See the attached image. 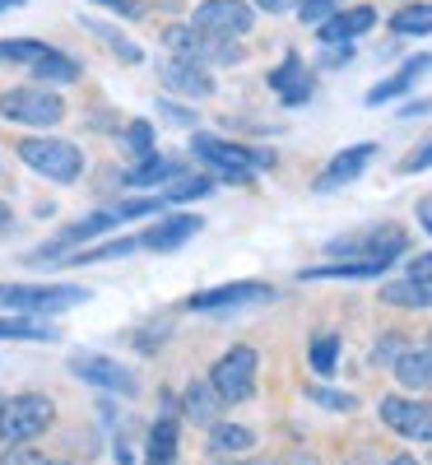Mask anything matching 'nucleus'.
Here are the masks:
<instances>
[{
  "instance_id": "obj_26",
  "label": "nucleus",
  "mask_w": 432,
  "mask_h": 465,
  "mask_svg": "<svg viewBox=\"0 0 432 465\" xmlns=\"http://www.w3.org/2000/svg\"><path fill=\"white\" fill-rule=\"evenodd\" d=\"M390 28L405 33V37H423V33H432V0H423V5H405V10H396Z\"/></svg>"
},
{
  "instance_id": "obj_35",
  "label": "nucleus",
  "mask_w": 432,
  "mask_h": 465,
  "mask_svg": "<svg viewBox=\"0 0 432 465\" xmlns=\"http://www.w3.org/2000/svg\"><path fill=\"white\" fill-rule=\"evenodd\" d=\"M317 405H326V410H353V396L349 391H326V386H311L307 391Z\"/></svg>"
},
{
  "instance_id": "obj_39",
  "label": "nucleus",
  "mask_w": 432,
  "mask_h": 465,
  "mask_svg": "<svg viewBox=\"0 0 432 465\" xmlns=\"http://www.w3.org/2000/svg\"><path fill=\"white\" fill-rule=\"evenodd\" d=\"M98 5H107V10H116V15H126V19H135V15H140L135 0H98Z\"/></svg>"
},
{
  "instance_id": "obj_20",
  "label": "nucleus",
  "mask_w": 432,
  "mask_h": 465,
  "mask_svg": "<svg viewBox=\"0 0 432 465\" xmlns=\"http://www.w3.org/2000/svg\"><path fill=\"white\" fill-rule=\"evenodd\" d=\"M390 368H396V377L405 386H432V344L427 349H405Z\"/></svg>"
},
{
  "instance_id": "obj_28",
  "label": "nucleus",
  "mask_w": 432,
  "mask_h": 465,
  "mask_svg": "<svg viewBox=\"0 0 432 465\" xmlns=\"http://www.w3.org/2000/svg\"><path fill=\"white\" fill-rule=\"evenodd\" d=\"M214 177H195V173H177L168 182V201H195V196H210Z\"/></svg>"
},
{
  "instance_id": "obj_38",
  "label": "nucleus",
  "mask_w": 432,
  "mask_h": 465,
  "mask_svg": "<svg viewBox=\"0 0 432 465\" xmlns=\"http://www.w3.org/2000/svg\"><path fill=\"white\" fill-rule=\"evenodd\" d=\"M418 168H432V140H427L423 149H414L409 159L400 163V173H418Z\"/></svg>"
},
{
  "instance_id": "obj_2",
  "label": "nucleus",
  "mask_w": 432,
  "mask_h": 465,
  "mask_svg": "<svg viewBox=\"0 0 432 465\" xmlns=\"http://www.w3.org/2000/svg\"><path fill=\"white\" fill-rule=\"evenodd\" d=\"M56 405L47 396H15L0 405V438L5 442H33L52 429Z\"/></svg>"
},
{
  "instance_id": "obj_21",
  "label": "nucleus",
  "mask_w": 432,
  "mask_h": 465,
  "mask_svg": "<svg viewBox=\"0 0 432 465\" xmlns=\"http://www.w3.org/2000/svg\"><path fill=\"white\" fill-rule=\"evenodd\" d=\"M219 410H223V401L210 381H195L186 391V419L191 423H219Z\"/></svg>"
},
{
  "instance_id": "obj_13",
  "label": "nucleus",
  "mask_w": 432,
  "mask_h": 465,
  "mask_svg": "<svg viewBox=\"0 0 432 465\" xmlns=\"http://www.w3.org/2000/svg\"><path fill=\"white\" fill-rule=\"evenodd\" d=\"M159 80H163L172 94H182V98H210V94H214L210 74L195 65V61H182V56H172V61L159 65Z\"/></svg>"
},
{
  "instance_id": "obj_24",
  "label": "nucleus",
  "mask_w": 432,
  "mask_h": 465,
  "mask_svg": "<svg viewBox=\"0 0 432 465\" xmlns=\"http://www.w3.org/2000/svg\"><path fill=\"white\" fill-rule=\"evenodd\" d=\"M381 261H344V265H321V270H307V280H372L381 275Z\"/></svg>"
},
{
  "instance_id": "obj_33",
  "label": "nucleus",
  "mask_w": 432,
  "mask_h": 465,
  "mask_svg": "<svg viewBox=\"0 0 432 465\" xmlns=\"http://www.w3.org/2000/svg\"><path fill=\"white\" fill-rule=\"evenodd\" d=\"M126 144H131V153L149 159V153H153V126H144V122H131V126H126Z\"/></svg>"
},
{
  "instance_id": "obj_27",
  "label": "nucleus",
  "mask_w": 432,
  "mask_h": 465,
  "mask_svg": "<svg viewBox=\"0 0 432 465\" xmlns=\"http://www.w3.org/2000/svg\"><path fill=\"white\" fill-rule=\"evenodd\" d=\"M210 447L214 451H247V447H256V433L251 429H242V423H210Z\"/></svg>"
},
{
  "instance_id": "obj_11",
  "label": "nucleus",
  "mask_w": 432,
  "mask_h": 465,
  "mask_svg": "<svg viewBox=\"0 0 432 465\" xmlns=\"http://www.w3.org/2000/svg\"><path fill=\"white\" fill-rule=\"evenodd\" d=\"M270 298H274L270 284L242 280V284H223V289H210V293H195L191 312H228V307H251V302H270Z\"/></svg>"
},
{
  "instance_id": "obj_32",
  "label": "nucleus",
  "mask_w": 432,
  "mask_h": 465,
  "mask_svg": "<svg viewBox=\"0 0 432 465\" xmlns=\"http://www.w3.org/2000/svg\"><path fill=\"white\" fill-rule=\"evenodd\" d=\"M335 10H339V0H298V15H302V24H326Z\"/></svg>"
},
{
  "instance_id": "obj_36",
  "label": "nucleus",
  "mask_w": 432,
  "mask_h": 465,
  "mask_svg": "<svg viewBox=\"0 0 432 465\" xmlns=\"http://www.w3.org/2000/svg\"><path fill=\"white\" fill-rule=\"evenodd\" d=\"M84 28H93V33H98V37H103V43H107V47H112V52H116V56H126V61H140V52H135V47H131V43H122V37H116V33H112V28H103V24H84Z\"/></svg>"
},
{
  "instance_id": "obj_10",
  "label": "nucleus",
  "mask_w": 432,
  "mask_h": 465,
  "mask_svg": "<svg viewBox=\"0 0 432 465\" xmlns=\"http://www.w3.org/2000/svg\"><path fill=\"white\" fill-rule=\"evenodd\" d=\"M381 423L396 429L409 442H432V405L423 401H405V396H386L381 401Z\"/></svg>"
},
{
  "instance_id": "obj_45",
  "label": "nucleus",
  "mask_w": 432,
  "mask_h": 465,
  "mask_svg": "<svg viewBox=\"0 0 432 465\" xmlns=\"http://www.w3.org/2000/svg\"><path fill=\"white\" fill-rule=\"evenodd\" d=\"M414 270H432V256H423V261H418V265H414Z\"/></svg>"
},
{
  "instance_id": "obj_23",
  "label": "nucleus",
  "mask_w": 432,
  "mask_h": 465,
  "mask_svg": "<svg viewBox=\"0 0 432 465\" xmlns=\"http://www.w3.org/2000/svg\"><path fill=\"white\" fill-rule=\"evenodd\" d=\"M172 456H177V423L159 419L153 433H149V460L144 465H172Z\"/></svg>"
},
{
  "instance_id": "obj_6",
  "label": "nucleus",
  "mask_w": 432,
  "mask_h": 465,
  "mask_svg": "<svg viewBox=\"0 0 432 465\" xmlns=\"http://www.w3.org/2000/svg\"><path fill=\"white\" fill-rule=\"evenodd\" d=\"M405 247H409V238H405V228H396V223L368 228V232H349V238L330 242L335 256H358V261H381V265H390Z\"/></svg>"
},
{
  "instance_id": "obj_30",
  "label": "nucleus",
  "mask_w": 432,
  "mask_h": 465,
  "mask_svg": "<svg viewBox=\"0 0 432 465\" xmlns=\"http://www.w3.org/2000/svg\"><path fill=\"white\" fill-rule=\"evenodd\" d=\"M311 368L321 377H330L339 368V335H317L311 340Z\"/></svg>"
},
{
  "instance_id": "obj_7",
  "label": "nucleus",
  "mask_w": 432,
  "mask_h": 465,
  "mask_svg": "<svg viewBox=\"0 0 432 465\" xmlns=\"http://www.w3.org/2000/svg\"><path fill=\"white\" fill-rule=\"evenodd\" d=\"M0 116H10L19 126H56L65 107L47 89H10V94H0Z\"/></svg>"
},
{
  "instance_id": "obj_31",
  "label": "nucleus",
  "mask_w": 432,
  "mask_h": 465,
  "mask_svg": "<svg viewBox=\"0 0 432 465\" xmlns=\"http://www.w3.org/2000/svg\"><path fill=\"white\" fill-rule=\"evenodd\" d=\"M43 52H47V43H28V37H15V43H0V61H24V65H33Z\"/></svg>"
},
{
  "instance_id": "obj_1",
  "label": "nucleus",
  "mask_w": 432,
  "mask_h": 465,
  "mask_svg": "<svg viewBox=\"0 0 432 465\" xmlns=\"http://www.w3.org/2000/svg\"><path fill=\"white\" fill-rule=\"evenodd\" d=\"M19 159L37 177H52V182H80V173H84V153L70 140H24Z\"/></svg>"
},
{
  "instance_id": "obj_4",
  "label": "nucleus",
  "mask_w": 432,
  "mask_h": 465,
  "mask_svg": "<svg viewBox=\"0 0 432 465\" xmlns=\"http://www.w3.org/2000/svg\"><path fill=\"white\" fill-rule=\"evenodd\" d=\"M195 153H201L205 163H214L223 182H251V173H256V168L274 163L270 153L242 149V144H232V140H214V135H195Z\"/></svg>"
},
{
  "instance_id": "obj_18",
  "label": "nucleus",
  "mask_w": 432,
  "mask_h": 465,
  "mask_svg": "<svg viewBox=\"0 0 432 465\" xmlns=\"http://www.w3.org/2000/svg\"><path fill=\"white\" fill-rule=\"evenodd\" d=\"M270 89L280 94L289 107H302V103L311 98V74H307V65H302L298 56H289L280 70L270 74Z\"/></svg>"
},
{
  "instance_id": "obj_15",
  "label": "nucleus",
  "mask_w": 432,
  "mask_h": 465,
  "mask_svg": "<svg viewBox=\"0 0 432 465\" xmlns=\"http://www.w3.org/2000/svg\"><path fill=\"white\" fill-rule=\"evenodd\" d=\"M372 24H377L372 5H353V10H335L317 33H321V43H353V37H363Z\"/></svg>"
},
{
  "instance_id": "obj_9",
  "label": "nucleus",
  "mask_w": 432,
  "mask_h": 465,
  "mask_svg": "<svg viewBox=\"0 0 432 465\" xmlns=\"http://www.w3.org/2000/svg\"><path fill=\"white\" fill-rule=\"evenodd\" d=\"M191 28H201L210 37H228V43H238V37L251 28V5L247 0H205L201 10H195Z\"/></svg>"
},
{
  "instance_id": "obj_14",
  "label": "nucleus",
  "mask_w": 432,
  "mask_h": 465,
  "mask_svg": "<svg viewBox=\"0 0 432 465\" xmlns=\"http://www.w3.org/2000/svg\"><path fill=\"white\" fill-rule=\"evenodd\" d=\"M377 159V144H353V149H344V153H335V159L326 163V173H321V191H335V186H349L353 177H358L368 163Z\"/></svg>"
},
{
  "instance_id": "obj_5",
  "label": "nucleus",
  "mask_w": 432,
  "mask_h": 465,
  "mask_svg": "<svg viewBox=\"0 0 432 465\" xmlns=\"http://www.w3.org/2000/svg\"><path fill=\"white\" fill-rule=\"evenodd\" d=\"M84 298L89 289H74V284H43V289L0 284V307H15V312H65V307H80Z\"/></svg>"
},
{
  "instance_id": "obj_41",
  "label": "nucleus",
  "mask_w": 432,
  "mask_h": 465,
  "mask_svg": "<svg viewBox=\"0 0 432 465\" xmlns=\"http://www.w3.org/2000/svg\"><path fill=\"white\" fill-rule=\"evenodd\" d=\"M10 228H15V214H10V205H0V238H5Z\"/></svg>"
},
{
  "instance_id": "obj_16",
  "label": "nucleus",
  "mask_w": 432,
  "mask_h": 465,
  "mask_svg": "<svg viewBox=\"0 0 432 465\" xmlns=\"http://www.w3.org/2000/svg\"><path fill=\"white\" fill-rule=\"evenodd\" d=\"M74 372H80L84 381L103 386V391H116V396H135V377L126 368H116L107 359H74Z\"/></svg>"
},
{
  "instance_id": "obj_19",
  "label": "nucleus",
  "mask_w": 432,
  "mask_h": 465,
  "mask_svg": "<svg viewBox=\"0 0 432 465\" xmlns=\"http://www.w3.org/2000/svg\"><path fill=\"white\" fill-rule=\"evenodd\" d=\"M423 70H432V56H414V61H405V70H396L390 80H381L377 89H368V107H381V103H390V98L409 94V84L418 80Z\"/></svg>"
},
{
  "instance_id": "obj_22",
  "label": "nucleus",
  "mask_w": 432,
  "mask_h": 465,
  "mask_svg": "<svg viewBox=\"0 0 432 465\" xmlns=\"http://www.w3.org/2000/svg\"><path fill=\"white\" fill-rule=\"evenodd\" d=\"M33 74H37V80H56V84H70V80H80V61H74V56H61V52H43V56H37L33 61Z\"/></svg>"
},
{
  "instance_id": "obj_44",
  "label": "nucleus",
  "mask_w": 432,
  "mask_h": 465,
  "mask_svg": "<svg viewBox=\"0 0 432 465\" xmlns=\"http://www.w3.org/2000/svg\"><path fill=\"white\" fill-rule=\"evenodd\" d=\"M24 5V0H0V10H19Z\"/></svg>"
},
{
  "instance_id": "obj_46",
  "label": "nucleus",
  "mask_w": 432,
  "mask_h": 465,
  "mask_svg": "<svg viewBox=\"0 0 432 465\" xmlns=\"http://www.w3.org/2000/svg\"><path fill=\"white\" fill-rule=\"evenodd\" d=\"M47 465H52V460H47Z\"/></svg>"
},
{
  "instance_id": "obj_43",
  "label": "nucleus",
  "mask_w": 432,
  "mask_h": 465,
  "mask_svg": "<svg viewBox=\"0 0 432 465\" xmlns=\"http://www.w3.org/2000/svg\"><path fill=\"white\" fill-rule=\"evenodd\" d=\"M386 465H423V460H414V456H396V460H386Z\"/></svg>"
},
{
  "instance_id": "obj_3",
  "label": "nucleus",
  "mask_w": 432,
  "mask_h": 465,
  "mask_svg": "<svg viewBox=\"0 0 432 465\" xmlns=\"http://www.w3.org/2000/svg\"><path fill=\"white\" fill-rule=\"evenodd\" d=\"M256 349H247V344H238V349H228V354L214 363V377H210V386L219 391V401L223 405H242L251 391H256Z\"/></svg>"
},
{
  "instance_id": "obj_25",
  "label": "nucleus",
  "mask_w": 432,
  "mask_h": 465,
  "mask_svg": "<svg viewBox=\"0 0 432 465\" xmlns=\"http://www.w3.org/2000/svg\"><path fill=\"white\" fill-rule=\"evenodd\" d=\"M177 173H182V168H177L172 159H153V153H149V159H144V163H140V168H135V173H131L126 182L144 191V186H168V182H172Z\"/></svg>"
},
{
  "instance_id": "obj_29",
  "label": "nucleus",
  "mask_w": 432,
  "mask_h": 465,
  "mask_svg": "<svg viewBox=\"0 0 432 465\" xmlns=\"http://www.w3.org/2000/svg\"><path fill=\"white\" fill-rule=\"evenodd\" d=\"M0 340H56V331L28 317H0Z\"/></svg>"
},
{
  "instance_id": "obj_40",
  "label": "nucleus",
  "mask_w": 432,
  "mask_h": 465,
  "mask_svg": "<svg viewBox=\"0 0 432 465\" xmlns=\"http://www.w3.org/2000/svg\"><path fill=\"white\" fill-rule=\"evenodd\" d=\"M256 5H260L265 15H284V10L293 5V0H256Z\"/></svg>"
},
{
  "instance_id": "obj_37",
  "label": "nucleus",
  "mask_w": 432,
  "mask_h": 465,
  "mask_svg": "<svg viewBox=\"0 0 432 465\" xmlns=\"http://www.w3.org/2000/svg\"><path fill=\"white\" fill-rule=\"evenodd\" d=\"M400 354H405V340H396V335H390V340H381V344H377L372 363H386V368H390V363H396Z\"/></svg>"
},
{
  "instance_id": "obj_17",
  "label": "nucleus",
  "mask_w": 432,
  "mask_h": 465,
  "mask_svg": "<svg viewBox=\"0 0 432 465\" xmlns=\"http://www.w3.org/2000/svg\"><path fill=\"white\" fill-rule=\"evenodd\" d=\"M381 298L390 307H432V270H414L405 280H390Z\"/></svg>"
},
{
  "instance_id": "obj_34",
  "label": "nucleus",
  "mask_w": 432,
  "mask_h": 465,
  "mask_svg": "<svg viewBox=\"0 0 432 465\" xmlns=\"http://www.w3.org/2000/svg\"><path fill=\"white\" fill-rule=\"evenodd\" d=\"M0 465H47L43 451H33L28 442H10V451L0 456Z\"/></svg>"
},
{
  "instance_id": "obj_12",
  "label": "nucleus",
  "mask_w": 432,
  "mask_h": 465,
  "mask_svg": "<svg viewBox=\"0 0 432 465\" xmlns=\"http://www.w3.org/2000/svg\"><path fill=\"white\" fill-rule=\"evenodd\" d=\"M195 232H201V214H168L140 232V252H177Z\"/></svg>"
},
{
  "instance_id": "obj_42",
  "label": "nucleus",
  "mask_w": 432,
  "mask_h": 465,
  "mask_svg": "<svg viewBox=\"0 0 432 465\" xmlns=\"http://www.w3.org/2000/svg\"><path fill=\"white\" fill-rule=\"evenodd\" d=\"M418 219H423V228L432 232V201H423V205H418Z\"/></svg>"
},
{
  "instance_id": "obj_8",
  "label": "nucleus",
  "mask_w": 432,
  "mask_h": 465,
  "mask_svg": "<svg viewBox=\"0 0 432 465\" xmlns=\"http://www.w3.org/2000/svg\"><path fill=\"white\" fill-rule=\"evenodd\" d=\"M168 47L182 56V61H195V65H232V61H242V47L238 43H228V37H210L201 28H172L168 33Z\"/></svg>"
}]
</instances>
